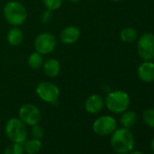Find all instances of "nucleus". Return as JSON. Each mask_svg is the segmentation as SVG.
<instances>
[{"mask_svg":"<svg viewBox=\"0 0 154 154\" xmlns=\"http://www.w3.org/2000/svg\"><path fill=\"white\" fill-rule=\"evenodd\" d=\"M111 146L118 154H127L134 149V137L130 129L117 128L111 134Z\"/></svg>","mask_w":154,"mask_h":154,"instance_id":"f257e3e1","label":"nucleus"},{"mask_svg":"<svg viewBox=\"0 0 154 154\" xmlns=\"http://www.w3.org/2000/svg\"><path fill=\"white\" fill-rule=\"evenodd\" d=\"M150 148H151V150H152V151H153V153H154V138H153V139H152V140H151Z\"/></svg>","mask_w":154,"mask_h":154,"instance_id":"393cba45","label":"nucleus"},{"mask_svg":"<svg viewBox=\"0 0 154 154\" xmlns=\"http://www.w3.org/2000/svg\"><path fill=\"white\" fill-rule=\"evenodd\" d=\"M8 42L12 46H18L24 41V33L18 26H13L8 33Z\"/></svg>","mask_w":154,"mask_h":154,"instance_id":"4468645a","label":"nucleus"},{"mask_svg":"<svg viewBox=\"0 0 154 154\" xmlns=\"http://www.w3.org/2000/svg\"><path fill=\"white\" fill-rule=\"evenodd\" d=\"M5 132L7 137L12 142L23 144L27 140V125L25 124L18 117L10 118L7 122L5 126Z\"/></svg>","mask_w":154,"mask_h":154,"instance_id":"20e7f679","label":"nucleus"},{"mask_svg":"<svg viewBox=\"0 0 154 154\" xmlns=\"http://www.w3.org/2000/svg\"><path fill=\"white\" fill-rule=\"evenodd\" d=\"M57 45V40L56 37L48 32L41 33L39 34L34 43V47L35 52L45 55L51 54L56 47Z\"/></svg>","mask_w":154,"mask_h":154,"instance_id":"0eeeda50","label":"nucleus"},{"mask_svg":"<svg viewBox=\"0 0 154 154\" xmlns=\"http://www.w3.org/2000/svg\"><path fill=\"white\" fill-rule=\"evenodd\" d=\"M111 1H112V2H120V1H122V0H111Z\"/></svg>","mask_w":154,"mask_h":154,"instance_id":"bb28decb","label":"nucleus"},{"mask_svg":"<svg viewBox=\"0 0 154 154\" xmlns=\"http://www.w3.org/2000/svg\"><path fill=\"white\" fill-rule=\"evenodd\" d=\"M127 154H143L142 152H140V151H139V150H131V151H130V152H128Z\"/></svg>","mask_w":154,"mask_h":154,"instance_id":"b1692460","label":"nucleus"},{"mask_svg":"<svg viewBox=\"0 0 154 154\" xmlns=\"http://www.w3.org/2000/svg\"><path fill=\"white\" fill-rule=\"evenodd\" d=\"M138 33L133 27H125L120 33V38L125 44L133 43L138 39Z\"/></svg>","mask_w":154,"mask_h":154,"instance_id":"f3484780","label":"nucleus"},{"mask_svg":"<svg viewBox=\"0 0 154 154\" xmlns=\"http://www.w3.org/2000/svg\"><path fill=\"white\" fill-rule=\"evenodd\" d=\"M137 122V114L132 111H124L122 112L120 117V124L122 127L130 129Z\"/></svg>","mask_w":154,"mask_h":154,"instance_id":"dca6fc26","label":"nucleus"},{"mask_svg":"<svg viewBox=\"0 0 154 154\" xmlns=\"http://www.w3.org/2000/svg\"><path fill=\"white\" fill-rule=\"evenodd\" d=\"M50 19H51V11L46 9L42 15V22L44 24H47L50 21Z\"/></svg>","mask_w":154,"mask_h":154,"instance_id":"5701e85b","label":"nucleus"},{"mask_svg":"<svg viewBox=\"0 0 154 154\" xmlns=\"http://www.w3.org/2000/svg\"><path fill=\"white\" fill-rule=\"evenodd\" d=\"M43 70L46 76L50 78H54L58 76L61 71V64L59 61L55 58H48L44 62Z\"/></svg>","mask_w":154,"mask_h":154,"instance_id":"ddd939ff","label":"nucleus"},{"mask_svg":"<svg viewBox=\"0 0 154 154\" xmlns=\"http://www.w3.org/2000/svg\"><path fill=\"white\" fill-rule=\"evenodd\" d=\"M24 153H25V150H24L23 144L16 143V142L9 144L5 149V151H4V154H24Z\"/></svg>","mask_w":154,"mask_h":154,"instance_id":"aec40b11","label":"nucleus"},{"mask_svg":"<svg viewBox=\"0 0 154 154\" xmlns=\"http://www.w3.org/2000/svg\"><path fill=\"white\" fill-rule=\"evenodd\" d=\"M81 36V30L78 26H68L64 27L60 33V40L64 45H73L79 40Z\"/></svg>","mask_w":154,"mask_h":154,"instance_id":"9b49d317","label":"nucleus"},{"mask_svg":"<svg viewBox=\"0 0 154 154\" xmlns=\"http://www.w3.org/2000/svg\"><path fill=\"white\" fill-rule=\"evenodd\" d=\"M137 74L143 83L154 82V63L152 61H143L138 66Z\"/></svg>","mask_w":154,"mask_h":154,"instance_id":"9d476101","label":"nucleus"},{"mask_svg":"<svg viewBox=\"0 0 154 154\" xmlns=\"http://www.w3.org/2000/svg\"><path fill=\"white\" fill-rule=\"evenodd\" d=\"M137 51L143 61H152L154 59V34L144 33L139 36Z\"/></svg>","mask_w":154,"mask_h":154,"instance_id":"423d86ee","label":"nucleus"},{"mask_svg":"<svg viewBox=\"0 0 154 154\" xmlns=\"http://www.w3.org/2000/svg\"><path fill=\"white\" fill-rule=\"evenodd\" d=\"M30 133H31L32 138L42 140V138L45 135V131H44L43 127L41 125H39V123H38V124H35V125L32 126Z\"/></svg>","mask_w":154,"mask_h":154,"instance_id":"4be33fe9","label":"nucleus"},{"mask_svg":"<svg viewBox=\"0 0 154 154\" xmlns=\"http://www.w3.org/2000/svg\"><path fill=\"white\" fill-rule=\"evenodd\" d=\"M23 147H24V150L26 153H27V154H37L42 149L43 143H42L41 140L32 138L30 140H26L23 143Z\"/></svg>","mask_w":154,"mask_h":154,"instance_id":"2eb2a0df","label":"nucleus"},{"mask_svg":"<svg viewBox=\"0 0 154 154\" xmlns=\"http://www.w3.org/2000/svg\"><path fill=\"white\" fill-rule=\"evenodd\" d=\"M67 1H69L71 3H78V2L81 1V0H67Z\"/></svg>","mask_w":154,"mask_h":154,"instance_id":"a878e982","label":"nucleus"},{"mask_svg":"<svg viewBox=\"0 0 154 154\" xmlns=\"http://www.w3.org/2000/svg\"><path fill=\"white\" fill-rule=\"evenodd\" d=\"M104 107V100L102 95L94 94L88 96L85 102V109L88 113L97 114Z\"/></svg>","mask_w":154,"mask_h":154,"instance_id":"f8f14e48","label":"nucleus"},{"mask_svg":"<svg viewBox=\"0 0 154 154\" xmlns=\"http://www.w3.org/2000/svg\"><path fill=\"white\" fill-rule=\"evenodd\" d=\"M35 93L43 102L51 104L57 103L60 96L59 87L55 84L48 81L39 83L35 88Z\"/></svg>","mask_w":154,"mask_h":154,"instance_id":"39448f33","label":"nucleus"},{"mask_svg":"<svg viewBox=\"0 0 154 154\" xmlns=\"http://www.w3.org/2000/svg\"><path fill=\"white\" fill-rule=\"evenodd\" d=\"M3 15L6 21L12 26H20L27 19L26 7L18 1H9L3 8Z\"/></svg>","mask_w":154,"mask_h":154,"instance_id":"f03ea898","label":"nucleus"},{"mask_svg":"<svg viewBox=\"0 0 154 154\" xmlns=\"http://www.w3.org/2000/svg\"><path fill=\"white\" fill-rule=\"evenodd\" d=\"M142 120L148 127L154 129V109H146L142 112Z\"/></svg>","mask_w":154,"mask_h":154,"instance_id":"6ab92c4d","label":"nucleus"},{"mask_svg":"<svg viewBox=\"0 0 154 154\" xmlns=\"http://www.w3.org/2000/svg\"><path fill=\"white\" fill-rule=\"evenodd\" d=\"M131 103L130 95L122 90L110 92L105 100L104 105L112 113H122L128 110Z\"/></svg>","mask_w":154,"mask_h":154,"instance_id":"7ed1b4c3","label":"nucleus"},{"mask_svg":"<svg viewBox=\"0 0 154 154\" xmlns=\"http://www.w3.org/2000/svg\"><path fill=\"white\" fill-rule=\"evenodd\" d=\"M44 62H45V60H44L43 54L37 53L35 51L34 53H32L29 55L28 59H27L28 66L30 68H32V69H35V70L42 68V66L44 64Z\"/></svg>","mask_w":154,"mask_h":154,"instance_id":"a211bd4d","label":"nucleus"},{"mask_svg":"<svg viewBox=\"0 0 154 154\" xmlns=\"http://www.w3.org/2000/svg\"><path fill=\"white\" fill-rule=\"evenodd\" d=\"M63 0H42L45 8L51 12L59 9L63 5Z\"/></svg>","mask_w":154,"mask_h":154,"instance_id":"412c9836","label":"nucleus"},{"mask_svg":"<svg viewBox=\"0 0 154 154\" xmlns=\"http://www.w3.org/2000/svg\"><path fill=\"white\" fill-rule=\"evenodd\" d=\"M18 118L27 126L38 124L42 119L40 109L33 103L23 104L18 110Z\"/></svg>","mask_w":154,"mask_h":154,"instance_id":"6e6552de","label":"nucleus"},{"mask_svg":"<svg viewBox=\"0 0 154 154\" xmlns=\"http://www.w3.org/2000/svg\"><path fill=\"white\" fill-rule=\"evenodd\" d=\"M92 128L95 134L99 136H108L117 129V121L111 115H103L94 122Z\"/></svg>","mask_w":154,"mask_h":154,"instance_id":"1a4fd4ad","label":"nucleus"}]
</instances>
